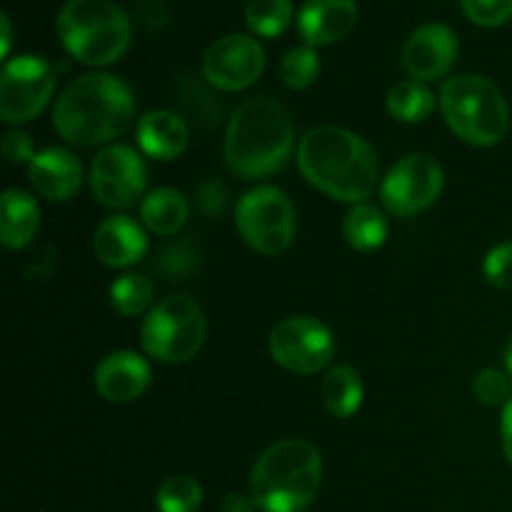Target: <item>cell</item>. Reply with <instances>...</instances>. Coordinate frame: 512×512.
I'll return each mask as SVG.
<instances>
[{"label": "cell", "instance_id": "1", "mask_svg": "<svg viewBox=\"0 0 512 512\" xmlns=\"http://www.w3.org/2000/svg\"><path fill=\"white\" fill-rule=\"evenodd\" d=\"M300 173L320 193L340 203H365L378 188V155L368 140L338 125H320L300 138Z\"/></svg>", "mask_w": 512, "mask_h": 512}, {"label": "cell", "instance_id": "2", "mask_svg": "<svg viewBox=\"0 0 512 512\" xmlns=\"http://www.w3.org/2000/svg\"><path fill=\"white\" fill-rule=\"evenodd\" d=\"M133 118V90L110 73H85L75 78L53 108V125L60 138L80 148L110 143L130 128Z\"/></svg>", "mask_w": 512, "mask_h": 512}, {"label": "cell", "instance_id": "3", "mask_svg": "<svg viewBox=\"0 0 512 512\" xmlns=\"http://www.w3.org/2000/svg\"><path fill=\"white\" fill-rule=\"evenodd\" d=\"M295 148L293 118L280 100L255 95L240 103L225 130V163L245 180L270 178Z\"/></svg>", "mask_w": 512, "mask_h": 512}, {"label": "cell", "instance_id": "4", "mask_svg": "<svg viewBox=\"0 0 512 512\" xmlns=\"http://www.w3.org/2000/svg\"><path fill=\"white\" fill-rule=\"evenodd\" d=\"M323 455L308 440H280L253 465L250 495L263 512H303L318 498Z\"/></svg>", "mask_w": 512, "mask_h": 512}, {"label": "cell", "instance_id": "5", "mask_svg": "<svg viewBox=\"0 0 512 512\" xmlns=\"http://www.w3.org/2000/svg\"><path fill=\"white\" fill-rule=\"evenodd\" d=\"M55 28L63 48L90 68L115 63L133 38L128 13L110 0H68Z\"/></svg>", "mask_w": 512, "mask_h": 512}, {"label": "cell", "instance_id": "6", "mask_svg": "<svg viewBox=\"0 0 512 512\" xmlns=\"http://www.w3.org/2000/svg\"><path fill=\"white\" fill-rule=\"evenodd\" d=\"M440 110L450 130L475 148L498 145L508 135L510 110L503 90L483 75L465 73L445 80Z\"/></svg>", "mask_w": 512, "mask_h": 512}, {"label": "cell", "instance_id": "7", "mask_svg": "<svg viewBox=\"0 0 512 512\" xmlns=\"http://www.w3.org/2000/svg\"><path fill=\"white\" fill-rule=\"evenodd\" d=\"M208 335L203 308L188 295H170L153 305L140 325V343L160 363H188L200 353Z\"/></svg>", "mask_w": 512, "mask_h": 512}, {"label": "cell", "instance_id": "8", "mask_svg": "<svg viewBox=\"0 0 512 512\" xmlns=\"http://www.w3.org/2000/svg\"><path fill=\"white\" fill-rule=\"evenodd\" d=\"M240 238L263 255H280L290 248L298 218L288 195L275 185H260L240 198L235 210Z\"/></svg>", "mask_w": 512, "mask_h": 512}, {"label": "cell", "instance_id": "9", "mask_svg": "<svg viewBox=\"0 0 512 512\" xmlns=\"http://www.w3.org/2000/svg\"><path fill=\"white\" fill-rule=\"evenodd\" d=\"M443 185V165L433 155L410 153L388 170L380 185V198L395 218H413L440 198Z\"/></svg>", "mask_w": 512, "mask_h": 512}, {"label": "cell", "instance_id": "10", "mask_svg": "<svg viewBox=\"0 0 512 512\" xmlns=\"http://www.w3.org/2000/svg\"><path fill=\"white\" fill-rule=\"evenodd\" d=\"M270 355L280 368L295 375H315L335 358V338L330 328L310 315L280 320L270 333Z\"/></svg>", "mask_w": 512, "mask_h": 512}, {"label": "cell", "instance_id": "11", "mask_svg": "<svg viewBox=\"0 0 512 512\" xmlns=\"http://www.w3.org/2000/svg\"><path fill=\"white\" fill-rule=\"evenodd\" d=\"M55 93V70L38 55H18L0 75V115L5 123H28L43 113Z\"/></svg>", "mask_w": 512, "mask_h": 512}, {"label": "cell", "instance_id": "12", "mask_svg": "<svg viewBox=\"0 0 512 512\" xmlns=\"http://www.w3.org/2000/svg\"><path fill=\"white\" fill-rule=\"evenodd\" d=\"M148 185L145 160L128 145H108L90 165V188L108 210H125L138 203Z\"/></svg>", "mask_w": 512, "mask_h": 512}, {"label": "cell", "instance_id": "13", "mask_svg": "<svg viewBox=\"0 0 512 512\" xmlns=\"http://www.w3.org/2000/svg\"><path fill=\"white\" fill-rule=\"evenodd\" d=\"M265 50L255 38L243 33L223 35L203 55V75L213 88L235 93L245 90L263 75Z\"/></svg>", "mask_w": 512, "mask_h": 512}, {"label": "cell", "instance_id": "14", "mask_svg": "<svg viewBox=\"0 0 512 512\" xmlns=\"http://www.w3.org/2000/svg\"><path fill=\"white\" fill-rule=\"evenodd\" d=\"M458 58V35L445 23H425L403 48V68L418 83L440 80Z\"/></svg>", "mask_w": 512, "mask_h": 512}, {"label": "cell", "instance_id": "15", "mask_svg": "<svg viewBox=\"0 0 512 512\" xmlns=\"http://www.w3.org/2000/svg\"><path fill=\"white\" fill-rule=\"evenodd\" d=\"M150 380L148 360L133 350H115L95 368V390L108 403H133L150 388Z\"/></svg>", "mask_w": 512, "mask_h": 512}, {"label": "cell", "instance_id": "16", "mask_svg": "<svg viewBox=\"0 0 512 512\" xmlns=\"http://www.w3.org/2000/svg\"><path fill=\"white\" fill-rule=\"evenodd\" d=\"M28 178L45 200H70L83 183V163L68 148H45L28 163Z\"/></svg>", "mask_w": 512, "mask_h": 512}, {"label": "cell", "instance_id": "17", "mask_svg": "<svg viewBox=\"0 0 512 512\" xmlns=\"http://www.w3.org/2000/svg\"><path fill=\"white\" fill-rule=\"evenodd\" d=\"M358 23L355 0H305L298 13V33L310 48L343 40Z\"/></svg>", "mask_w": 512, "mask_h": 512}, {"label": "cell", "instance_id": "18", "mask_svg": "<svg viewBox=\"0 0 512 512\" xmlns=\"http://www.w3.org/2000/svg\"><path fill=\"white\" fill-rule=\"evenodd\" d=\"M93 250L108 268H133L148 253V238L140 223L128 215H113L95 228Z\"/></svg>", "mask_w": 512, "mask_h": 512}, {"label": "cell", "instance_id": "19", "mask_svg": "<svg viewBox=\"0 0 512 512\" xmlns=\"http://www.w3.org/2000/svg\"><path fill=\"white\" fill-rule=\"evenodd\" d=\"M188 125L173 110H150L138 123V145L148 158L170 163L188 148Z\"/></svg>", "mask_w": 512, "mask_h": 512}, {"label": "cell", "instance_id": "20", "mask_svg": "<svg viewBox=\"0 0 512 512\" xmlns=\"http://www.w3.org/2000/svg\"><path fill=\"white\" fill-rule=\"evenodd\" d=\"M40 228V208L33 195L23 190H5L0 200V240L8 250H20L35 238Z\"/></svg>", "mask_w": 512, "mask_h": 512}, {"label": "cell", "instance_id": "21", "mask_svg": "<svg viewBox=\"0 0 512 512\" xmlns=\"http://www.w3.org/2000/svg\"><path fill=\"white\" fill-rule=\"evenodd\" d=\"M188 200L183 193L173 188H158L153 193H148L140 203V220H143L145 228L155 235H168L180 233V228L188 220Z\"/></svg>", "mask_w": 512, "mask_h": 512}, {"label": "cell", "instance_id": "22", "mask_svg": "<svg viewBox=\"0 0 512 512\" xmlns=\"http://www.w3.org/2000/svg\"><path fill=\"white\" fill-rule=\"evenodd\" d=\"M320 395H323V403L335 418H350L360 410L363 405V380L360 373L350 365H335L325 373L323 385H320Z\"/></svg>", "mask_w": 512, "mask_h": 512}, {"label": "cell", "instance_id": "23", "mask_svg": "<svg viewBox=\"0 0 512 512\" xmlns=\"http://www.w3.org/2000/svg\"><path fill=\"white\" fill-rule=\"evenodd\" d=\"M388 218L380 208L368 203H358L348 210L343 218V238L350 248L360 250V253H370V250L383 248L388 240Z\"/></svg>", "mask_w": 512, "mask_h": 512}, {"label": "cell", "instance_id": "24", "mask_svg": "<svg viewBox=\"0 0 512 512\" xmlns=\"http://www.w3.org/2000/svg\"><path fill=\"white\" fill-rule=\"evenodd\" d=\"M388 110L400 123H423L433 115V90L418 80H403L388 93Z\"/></svg>", "mask_w": 512, "mask_h": 512}, {"label": "cell", "instance_id": "25", "mask_svg": "<svg viewBox=\"0 0 512 512\" xmlns=\"http://www.w3.org/2000/svg\"><path fill=\"white\" fill-rule=\"evenodd\" d=\"M155 288L153 280L145 278L140 273H128L123 278H118L110 288V303L125 318H135V315L150 313V305H153Z\"/></svg>", "mask_w": 512, "mask_h": 512}, {"label": "cell", "instance_id": "26", "mask_svg": "<svg viewBox=\"0 0 512 512\" xmlns=\"http://www.w3.org/2000/svg\"><path fill=\"white\" fill-rule=\"evenodd\" d=\"M293 20V0H245V23L260 38H278Z\"/></svg>", "mask_w": 512, "mask_h": 512}, {"label": "cell", "instance_id": "27", "mask_svg": "<svg viewBox=\"0 0 512 512\" xmlns=\"http://www.w3.org/2000/svg\"><path fill=\"white\" fill-rule=\"evenodd\" d=\"M160 512H198L203 505V488L193 475H170L155 493Z\"/></svg>", "mask_w": 512, "mask_h": 512}, {"label": "cell", "instance_id": "28", "mask_svg": "<svg viewBox=\"0 0 512 512\" xmlns=\"http://www.w3.org/2000/svg\"><path fill=\"white\" fill-rule=\"evenodd\" d=\"M320 58L310 45H298L290 48L280 60V78L290 90H305L318 80Z\"/></svg>", "mask_w": 512, "mask_h": 512}, {"label": "cell", "instance_id": "29", "mask_svg": "<svg viewBox=\"0 0 512 512\" xmlns=\"http://www.w3.org/2000/svg\"><path fill=\"white\" fill-rule=\"evenodd\" d=\"M473 395L478 403L488 408H505L512 400V383L510 373L498 368H485L475 375Z\"/></svg>", "mask_w": 512, "mask_h": 512}, {"label": "cell", "instance_id": "30", "mask_svg": "<svg viewBox=\"0 0 512 512\" xmlns=\"http://www.w3.org/2000/svg\"><path fill=\"white\" fill-rule=\"evenodd\" d=\"M195 263H198V250H195V245L190 240H183V243L165 245L158 253V260H155L153 268L168 275V280H178L183 275H188L195 268Z\"/></svg>", "mask_w": 512, "mask_h": 512}, {"label": "cell", "instance_id": "31", "mask_svg": "<svg viewBox=\"0 0 512 512\" xmlns=\"http://www.w3.org/2000/svg\"><path fill=\"white\" fill-rule=\"evenodd\" d=\"M460 5L480 28H500L512 18V0H460Z\"/></svg>", "mask_w": 512, "mask_h": 512}, {"label": "cell", "instance_id": "32", "mask_svg": "<svg viewBox=\"0 0 512 512\" xmlns=\"http://www.w3.org/2000/svg\"><path fill=\"white\" fill-rule=\"evenodd\" d=\"M485 280L493 288L512 290V243H500L485 255L483 263Z\"/></svg>", "mask_w": 512, "mask_h": 512}, {"label": "cell", "instance_id": "33", "mask_svg": "<svg viewBox=\"0 0 512 512\" xmlns=\"http://www.w3.org/2000/svg\"><path fill=\"white\" fill-rule=\"evenodd\" d=\"M3 155L5 160L13 165L30 163V160L35 158V148L30 135L23 133V130H8V133L3 135Z\"/></svg>", "mask_w": 512, "mask_h": 512}, {"label": "cell", "instance_id": "34", "mask_svg": "<svg viewBox=\"0 0 512 512\" xmlns=\"http://www.w3.org/2000/svg\"><path fill=\"white\" fill-rule=\"evenodd\" d=\"M255 510H258V503H255L253 495H245V493L225 495L223 505H220V512H255Z\"/></svg>", "mask_w": 512, "mask_h": 512}, {"label": "cell", "instance_id": "35", "mask_svg": "<svg viewBox=\"0 0 512 512\" xmlns=\"http://www.w3.org/2000/svg\"><path fill=\"white\" fill-rule=\"evenodd\" d=\"M500 433H503V450L505 458L512 465V400L503 408V423H500Z\"/></svg>", "mask_w": 512, "mask_h": 512}, {"label": "cell", "instance_id": "36", "mask_svg": "<svg viewBox=\"0 0 512 512\" xmlns=\"http://www.w3.org/2000/svg\"><path fill=\"white\" fill-rule=\"evenodd\" d=\"M0 25H3V48H0V55H8L10 53V40H13V33H10V18L8 15H0Z\"/></svg>", "mask_w": 512, "mask_h": 512}, {"label": "cell", "instance_id": "37", "mask_svg": "<svg viewBox=\"0 0 512 512\" xmlns=\"http://www.w3.org/2000/svg\"><path fill=\"white\" fill-rule=\"evenodd\" d=\"M505 368H508V373L512 378V338L508 340V345H505Z\"/></svg>", "mask_w": 512, "mask_h": 512}]
</instances>
